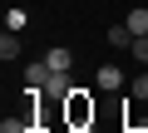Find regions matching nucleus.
<instances>
[{"mask_svg":"<svg viewBox=\"0 0 148 133\" xmlns=\"http://www.w3.org/2000/svg\"><path fill=\"white\" fill-rule=\"evenodd\" d=\"M94 84H99L104 94H119V89H123V69H119V64H104V69L94 74Z\"/></svg>","mask_w":148,"mask_h":133,"instance_id":"f257e3e1","label":"nucleus"},{"mask_svg":"<svg viewBox=\"0 0 148 133\" xmlns=\"http://www.w3.org/2000/svg\"><path fill=\"white\" fill-rule=\"evenodd\" d=\"M49 74H54V69H49L45 59H35V64H25V84H30V89H45V84H49Z\"/></svg>","mask_w":148,"mask_h":133,"instance_id":"f03ea898","label":"nucleus"},{"mask_svg":"<svg viewBox=\"0 0 148 133\" xmlns=\"http://www.w3.org/2000/svg\"><path fill=\"white\" fill-rule=\"evenodd\" d=\"M0 133H35V118L30 113H5L0 118Z\"/></svg>","mask_w":148,"mask_h":133,"instance_id":"7ed1b4c3","label":"nucleus"},{"mask_svg":"<svg viewBox=\"0 0 148 133\" xmlns=\"http://www.w3.org/2000/svg\"><path fill=\"white\" fill-rule=\"evenodd\" d=\"M45 64H49L54 74H69V69H74V54H69V49H49V54H45Z\"/></svg>","mask_w":148,"mask_h":133,"instance_id":"20e7f679","label":"nucleus"},{"mask_svg":"<svg viewBox=\"0 0 148 133\" xmlns=\"http://www.w3.org/2000/svg\"><path fill=\"white\" fill-rule=\"evenodd\" d=\"M45 94H49V99H69V94H74V84H69V74H49V84H45Z\"/></svg>","mask_w":148,"mask_h":133,"instance_id":"39448f33","label":"nucleus"},{"mask_svg":"<svg viewBox=\"0 0 148 133\" xmlns=\"http://www.w3.org/2000/svg\"><path fill=\"white\" fill-rule=\"evenodd\" d=\"M25 20H30V15H25L20 5H10V10H5V30H10V35H20V30H25Z\"/></svg>","mask_w":148,"mask_h":133,"instance_id":"423d86ee","label":"nucleus"},{"mask_svg":"<svg viewBox=\"0 0 148 133\" xmlns=\"http://www.w3.org/2000/svg\"><path fill=\"white\" fill-rule=\"evenodd\" d=\"M128 30H133V40L138 35H148V10H128V20H123Z\"/></svg>","mask_w":148,"mask_h":133,"instance_id":"0eeeda50","label":"nucleus"},{"mask_svg":"<svg viewBox=\"0 0 148 133\" xmlns=\"http://www.w3.org/2000/svg\"><path fill=\"white\" fill-rule=\"evenodd\" d=\"M109 44H114V49L133 44V30H128V25H114V30H109Z\"/></svg>","mask_w":148,"mask_h":133,"instance_id":"6e6552de","label":"nucleus"},{"mask_svg":"<svg viewBox=\"0 0 148 133\" xmlns=\"http://www.w3.org/2000/svg\"><path fill=\"white\" fill-rule=\"evenodd\" d=\"M15 54H20V40L5 30V35H0V59H15Z\"/></svg>","mask_w":148,"mask_h":133,"instance_id":"1a4fd4ad","label":"nucleus"},{"mask_svg":"<svg viewBox=\"0 0 148 133\" xmlns=\"http://www.w3.org/2000/svg\"><path fill=\"white\" fill-rule=\"evenodd\" d=\"M128 54H133V59H138V64H148V35H138V40H133V44H128Z\"/></svg>","mask_w":148,"mask_h":133,"instance_id":"9d476101","label":"nucleus"},{"mask_svg":"<svg viewBox=\"0 0 148 133\" xmlns=\"http://www.w3.org/2000/svg\"><path fill=\"white\" fill-rule=\"evenodd\" d=\"M128 94H133V99H148V74H138V79L128 84Z\"/></svg>","mask_w":148,"mask_h":133,"instance_id":"9b49d317","label":"nucleus"}]
</instances>
